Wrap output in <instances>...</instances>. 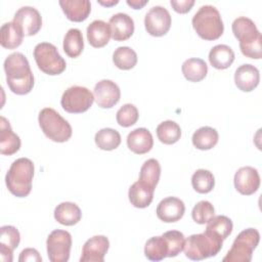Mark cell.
Segmentation results:
<instances>
[{"label": "cell", "instance_id": "obj_37", "mask_svg": "<svg viewBox=\"0 0 262 262\" xmlns=\"http://www.w3.org/2000/svg\"><path fill=\"white\" fill-rule=\"evenodd\" d=\"M232 227H233V224L230 218L224 215H217V216H213L207 222L206 229L215 232L224 241L231 233Z\"/></svg>", "mask_w": 262, "mask_h": 262}, {"label": "cell", "instance_id": "obj_1", "mask_svg": "<svg viewBox=\"0 0 262 262\" xmlns=\"http://www.w3.org/2000/svg\"><path fill=\"white\" fill-rule=\"evenodd\" d=\"M6 83L11 92L25 95L34 87V76L28 58L20 52L9 54L4 60Z\"/></svg>", "mask_w": 262, "mask_h": 262}, {"label": "cell", "instance_id": "obj_23", "mask_svg": "<svg viewBox=\"0 0 262 262\" xmlns=\"http://www.w3.org/2000/svg\"><path fill=\"white\" fill-rule=\"evenodd\" d=\"M112 37L110 25L101 19L93 20L87 27V40L92 47L105 46Z\"/></svg>", "mask_w": 262, "mask_h": 262}, {"label": "cell", "instance_id": "obj_38", "mask_svg": "<svg viewBox=\"0 0 262 262\" xmlns=\"http://www.w3.org/2000/svg\"><path fill=\"white\" fill-rule=\"evenodd\" d=\"M168 246L167 257H176L184 249L185 237L184 234L178 230H169L162 234Z\"/></svg>", "mask_w": 262, "mask_h": 262}, {"label": "cell", "instance_id": "obj_11", "mask_svg": "<svg viewBox=\"0 0 262 262\" xmlns=\"http://www.w3.org/2000/svg\"><path fill=\"white\" fill-rule=\"evenodd\" d=\"M171 15L169 11L160 5L152 6L144 17L146 32L155 37H161L168 33L171 28Z\"/></svg>", "mask_w": 262, "mask_h": 262}, {"label": "cell", "instance_id": "obj_41", "mask_svg": "<svg viewBox=\"0 0 262 262\" xmlns=\"http://www.w3.org/2000/svg\"><path fill=\"white\" fill-rule=\"evenodd\" d=\"M170 4L172 8L178 13L188 12L194 4L193 0H171Z\"/></svg>", "mask_w": 262, "mask_h": 262}, {"label": "cell", "instance_id": "obj_42", "mask_svg": "<svg viewBox=\"0 0 262 262\" xmlns=\"http://www.w3.org/2000/svg\"><path fill=\"white\" fill-rule=\"evenodd\" d=\"M19 262H26V261H37L40 262L42 261L41 256L39 255V252L36 249L33 248H27L25 250L21 251L19 258H18Z\"/></svg>", "mask_w": 262, "mask_h": 262}, {"label": "cell", "instance_id": "obj_6", "mask_svg": "<svg viewBox=\"0 0 262 262\" xmlns=\"http://www.w3.org/2000/svg\"><path fill=\"white\" fill-rule=\"evenodd\" d=\"M38 122L45 136L52 141L66 142L72 136L73 130L70 123L51 107L41 110Z\"/></svg>", "mask_w": 262, "mask_h": 262}, {"label": "cell", "instance_id": "obj_16", "mask_svg": "<svg viewBox=\"0 0 262 262\" xmlns=\"http://www.w3.org/2000/svg\"><path fill=\"white\" fill-rule=\"evenodd\" d=\"M185 212L183 201L175 196H168L162 200L157 207V216L160 220L171 223L180 220Z\"/></svg>", "mask_w": 262, "mask_h": 262}, {"label": "cell", "instance_id": "obj_35", "mask_svg": "<svg viewBox=\"0 0 262 262\" xmlns=\"http://www.w3.org/2000/svg\"><path fill=\"white\" fill-rule=\"evenodd\" d=\"M113 61L120 70H131L137 63V54L128 46H120L113 53Z\"/></svg>", "mask_w": 262, "mask_h": 262}, {"label": "cell", "instance_id": "obj_26", "mask_svg": "<svg viewBox=\"0 0 262 262\" xmlns=\"http://www.w3.org/2000/svg\"><path fill=\"white\" fill-rule=\"evenodd\" d=\"M235 56L232 48L225 44H218L209 52V61L212 67L217 70H225L229 68Z\"/></svg>", "mask_w": 262, "mask_h": 262}, {"label": "cell", "instance_id": "obj_7", "mask_svg": "<svg viewBox=\"0 0 262 262\" xmlns=\"http://www.w3.org/2000/svg\"><path fill=\"white\" fill-rule=\"evenodd\" d=\"M260 242V233L255 228H247L241 231L232 243L230 250L222 259L223 262H250L253 251Z\"/></svg>", "mask_w": 262, "mask_h": 262}, {"label": "cell", "instance_id": "obj_17", "mask_svg": "<svg viewBox=\"0 0 262 262\" xmlns=\"http://www.w3.org/2000/svg\"><path fill=\"white\" fill-rule=\"evenodd\" d=\"M20 234L16 227L4 225L0 228V256L4 262L12 261V253L18 247Z\"/></svg>", "mask_w": 262, "mask_h": 262}, {"label": "cell", "instance_id": "obj_18", "mask_svg": "<svg viewBox=\"0 0 262 262\" xmlns=\"http://www.w3.org/2000/svg\"><path fill=\"white\" fill-rule=\"evenodd\" d=\"M112 38L115 41H125L134 33V21L127 13L118 12L114 14L108 21Z\"/></svg>", "mask_w": 262, "mask_h": 262}, {"label": "cell", "instance_id": "obj_22", "mask_svg": "<svg viewBox=\"0 0 262 262\" xmlns=\"http://www.w3.org/2000/svg\"><path fill=\"white\" fill-rule=\"evenodd\" d=\"M59 5L68 19L76 23L85 20L91 11V3L88 0H60Z\"/></svg>", "mask_w": 262, "mask_h": 262}, {"label": "cell", "instance_id": "obj_3", "mask_svg": "<svg viewBox=\"0 0 262 262\" xmlns=\"http://www.w3.org/2000/svg\"><path fill=\"white\" fill-rule=\"evenodd\" d=\"M35 167L28 158H19L13 161L5 176L8 190L17 198L28 196L32 190V181Z\"/></svg>", "mask_w": 262, "mask_h": 262}, {"label": "cell", "instance_id": "obj_20", "mask_svg": "<svg viewBox=\"0 0 262 262\" xmlns=\"http://www.w3.org/2000/svg\"><path fill=\"white\" fill-rule=\"evenodd\" d=\"M20 138L15 134L10 126L9 121L1 116L0 118V154L11 156L18 151L20 147Z\"/></svg>", "mask_w": 262, "mask_h": 262}, {"label": "cell", "instance_id": "obj_2", "mask_svg": "<svg viewBox=\"0 0 262 262\" xmlns=\"http://www.w3.org/2000/svg\"><path fill=\"white\" fill-rule=\"evenodd\" d=\"M232 33L239 41L242 53L249 58L262 57V36L255 23L246 16L237 17L232 23Z\"/></svg>", "mask_w": 262, "mask_h": 262}, {"label": "cell", "instance_id": "obj_10", "mask_svg": "<svg viewBox=\"0 0 262 262\" xmlns=\"http://www.w3.org/2000/svg\"><path fill=\"white\" fill-rule=\"evenodd\" d=\"M46 246L51 262H67L72 248V235L67 230L55 229L49 233Z\"/></svg>", "mask_w": 262, "mask_h": 262}, {"label": "cell", "instance_id": "obj_25", "mask_svg": "<svg viewBox=\"0 0 262 262\" xmlns=\"http://www.w3.org/2000/svg\"><path fill=\"white\" fill-rule=\"evenodd\" d=\"M55 220L66 226L77 224L82 218L81 209L72 202H62L54 209Z\"/></svg>", "mask_w": 262, "mask_h": 262}, {"label": "cell", "instance_id": "obj_44", "mask_svg": "<svg viewBox=\"0 0 262 262\" xmlns=\"http://www.w3.org/2000/svg\"><path fill=\"white\" fill-rule=\"evenodd\" d=\"M98 3L103 5V6H113V5L118 4L119 1L118 0H111V1H101V0H99Z\"/></svg>", "mask_w": 262, "mask_h": 262}, {"label": "cell", "instance_id": "obj_28", "mask_svg": "<svg viewBox=\"0 0 262 262\" xmlns=\"http://www.w3.org/2000/svg\"><path fill=\"white\" fill-rule=\"evenodd\" d=\"M219 139V134L216 129L204 126L199 128L194 133L192 134V144L194 147L201 150H208L213 148Z\"/></svg>", "mask_w": 262, "mask_h": 262}, {"label": "cell", "instance_id": "obj_36", "mask_svg": "<svg viewBox=\"0 0 262 262\" xmlns=\"http://www.w3.org/2000/svg\"><path fill=\"white\" fill-rule=\"evenodd\" d=\"M191 185L199 193H208L215 186V177L209 170L199 169L191 176Z\"/></svg>", "mask_w": 262, "mask_h": 262}, {"label": "cell", "instance_id": "obj_9", "mask_svg": "<svg viewBox=\"0 0 262 262\" xmlns=\"http://www.w3.org/2000/svg\"><path fill=\"white\" fill-rule=\"evenodd\" d=\"M94 101L92 92L83 86H71L62 94L60 104L71 114H81L88 111Z\"/></svg>", "mask_w": 262, "mask_h": 262}, {"label": "cell", "instance_id": "obj_30", "mask_svg": "<svg viewBox=\"0 0 262 262\" xmlns=\"http://www.w3.org/2000/svg\"><path fill=\"white\" fill-rule=\"evenodd\" d=\"M63 51L69 57H78L84 49V41L82 32L79 29H70L63 38Z\"/></svg>", "mask_w": 262, "mask_h": 262}, {"label": "cell", "instance_id": "obj_27", "mask_svg": "<svg viewBox=\"0 0 262 262\" xmlns=\"http://www.w3.org/2000/svg\"><path fill=\"white\" fill-rule=\"evenodd\" d=\"M24 34L20 29L13 23H5L0 29V43L6 49H14L23 43Z\"/></svg>", "mask_w": 262, "mask_h": 262}, {"label": "cell", "instance_id": "obj_34", "mask_svg": "<svg viewBox=\"0 0 262 262\" xmlns=\"http://www.w3.org/2000/svg\"><path fill=\"white\" fill-rule=\"evenodd\" d=\"M94 140L98 148L102 150H113L120 145L121 135L113 128H103L95 134Z\"/></svg>", "mask_w": 262, "mask_h": 262}, {"label": "cell", "instance_id": "obj_24", "mask_svg": "<svg viewBox=\"0 0 262 262\" xmlns=\"http://www.w3.org/2000/svg\"><path fill=\"white\" fill-rule=\"evenodd\" d=\"M154 191V188L138 180L130 186L128 191V198L131 205L136 208L143 209L148 207L152 202Z\"/></svg>", "mask_w": 262, "mask_h": 262}, {"label": "cell", "instance_id": "obj_31", "mask_svg": "<svg viewBox=\"0 0 262 262\" xmlns=\"http://www.w3.org/2000/svg\"><path fill=\"white\" fill-rule=\"evenodd\" d=\"M161 176V165L156 159L146 160L140 168L139 181L148 185L151 188H156Z\"/></svg>", "mask_w": 262, "mask_h": 262}, {"label": "cell", "instance_id": "obj_15", "mask_svg": "<svg viewBox=\"0 0 262 262\" xmlns=\"http://www.w3.org/2000/svg\"><path fill=\"white\" fill-rule=\"evenodd\" d=\"M110 248V241L104 235H94L86 241L82 249L81 262H103Z\"/></svg>", "mask_w": 262, "mask_h": 262}, {"label": "cell", "instance_id": "obj_33", "mask_svg": "<svg viewBox=\"0 0 262 262\" xmlns=\"http://www.w3.org/2000/svg\"><path fill=\"white\" fill-rule=\"evenodd\" d=\"M156 131L159 140L164 144H173L181 137L180 126L171 120H167L159 124Z\"/></svg>", "mask_w": 262, "mask_h": 262}, {"label": "cell", "instance_id": "obj_13", "mask_svg": "<svg viewBox=\"0 0 262 262\" xmlns=\"http://www.w3.org/2000/svg\"><path fill=\"white\" fill-rule=\"evenodd\" d=\"M93 95L98 106L101 108H111L119 102L121 90L115 82L104 79L95 84Z\"/></svg>", "mask_w": 262, "mask_h": 262}, {"label": "cell", "instance_id": "obj_19", "mask_svg": "<svg viewBox=\"0 0 262 262\" xmlns=\"http://www.w3.org/2000/svg\"><path fill=\"white\" fill-rule=\"evenodd\" d=\"M259 81V70L253 64L244 63L235 70L234 83L236 87L244 92H250L254 90L258 86Z\"/></svg>", "mask_w": 262, "mask_h": 262}, {"label": "cell", "instance_id": "obj_5", "mask_svg": "<svg viewBox=\"0 0 262 262\" xmlns=\"http://www.w3.org/2000/svg\"><path fill=\"white\" fill-rule=\"evenodd\" d=\"M196 34L204 40L213 41L220 38L224 25L218 9L213 5H203L195 12L191 20Z\"/></svg>", "mask_w": 262, "mask_h": 262}, {"label": "cell", "instance_id": "obj_12", "mask_svg": "<svg viewBox=\"0 0 262 262\" xmlns=\"http://www.w3.org/2000/svg\"><path fill=\"white\" fill-rule=\"evenodd\" d=\"M12 21L20 29L25 36L36 35L42 27L39 11L32 6H23L14 14Z\"/></svg>", "mask_w": 262, "mask_h": 262}, {"label": "cell", "instance_id": "obj_8", "mask_svg": "<svg viewBox=\"0 0 262 262\" xmlns=\"http://www.w3.org/2000/svg\"><path fill=\"white\" fill-rule=\"evenodd\" d=\"M33 54L39 70L47 75H59L67 68L66 60L58 53L57 48L51 43H38L34 48Z\"/></svg>", "mask_w": 262, "mask_h": 262}, {"label": "cell", "instance_id": "obj_39", "mask_svg": "<svg viewBox=\"0 0 262 262\" xmlns=\"http://www.w3.org/2000/svg\"><path fill=\"white\" fill-rule=\"evenodd\" d=\"M139 117L137 107L132 103H126L121 106L116 115L117 123L122 127H130L134 125Z\"/></svg>", "mask_w": 262, "mask_h": 262}, {"label": "cell", "instance_id": "obj_14", "mask_svg": "<svg viewBox=\"0 0 262 262\" xmlns=\"http://www.w3.org/2000/svg\"><path fill=\"white\" fill-rule=\"evenodd\" d=\"M233 182L235 189L239 193L251 195L256 192L260 186V175L256 168L245 166L235 172Z\"/></svg>", "mask_w": 262, "mask_h": 262}, {"label": "cell", "instance_id": "obj_32", "mask_svg": "<svg viewBox=\"0 0 262 262\" xmlns=\"http://www.w3.org/2000/svg\"><path fill=\"white\" fill-rule=\"evenodd\" d=\"M168 246L165 238L152 236L146 241L144 246V255L150 261H161L167 257Z\"/></svg>", "mask_w": 262, "mask_h": 262}, {"label": "cell", "instance_id": "obj_29", "mask_svg": "<svg viewBox=\"0 0 262 262\" xmlns=\"http://www.w3.org/2000/svg\"><path fill=\"white\" fill-rule=\"evenodd\" d=\"M182 74L189 82H200L205 79L208 73V66L202 58H188L181 67Z\"/></svg>", "mask_w": 262, "mask_h": 262}, {"label": "cell", "instance_id": "obj_21", "mask_svg": "<svg viewBox=\"0 0 262 262\" xmlns=\"http://www.w3.org/2000/svg\"><path fill=\"white\" fill-rule=\"evenodd\" d=\"M127 145L134 154L143 155L152 148L154 138L146 128H136L128 134Z\"/></svg>", "mask_w": 262, "mask_h": 262}, {"label": "cell", "instance_id": "obj_43", "mask_svg": "<svg viewBox=\"0 0 262 262\" xmlns=\"http://www.w3.org/2000/svg\"><path fill=\"white\" fill-rule=\"evenodd\" d=\"M147 2L148 0H127V4L134 9H141Z\"/></svg>", "mask_w": 262, "mask_h": 262}, {"label": "cell", "instance_id": "obj_40", "mask_svg": "<svg viewBox=\"0 0 262 262\" xmlns=\"http://www.w3.org/2000/svg\"><path fill=\"white\" fill-rule=\"evenodd\" d=\"M215 214V209L209 201H201L194 205L191 211V217L199 224L207 223Z\"/></svg>", "mask_w": 262, "mask_h": 262}, {"label": "cell", "instance_id": "obj_4", "mask_svg": "<svg viewBox=\"0 0 262 262\" xmlns=\"http://www.w3.org/2000/svg\"><path fill=\"white\" fill-rule=\"evenodd\" d=\"M223 239L215 232L206 229L203 233L191 234L185 239V256L193 261H201L216 256L222 248Z\"/></svg>", "mask_w": 262, "mask_h": 262}]
</instances>
